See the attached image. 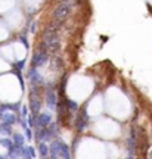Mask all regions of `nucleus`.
Listing matches in <instances>:
<instances>
[{
  "mask_svg": "<svg viewBox=\"0 0 152 159\" xmlns=\"http://www.w3.org/2000/svg\"><path fill=\"white\" fill-rule=\"evenodd\" d=\"M75 3H77L75 0H69V2L59 3L58 7L53 11V13H52V21H62V22H65L67 18L71 15L73 7L75 6Z\"/></svg>",
  "mask_w": 152,
  "mask_h": 159,
  "instance_id": "nucleus-1",
  "label": "nucleus"
},
{
  "mask_svg": "<svg viewBox=\"0 0 152 159\" xmlns=\"http://www.w3.org/2000/svg\"><path fill=\"white\" fill-rule=\"evenodd\" d=\"M47 61H49V53L45 50H37L31 59V68L39 69L40 66H45Z\"/></svg>",
  "mask_w": 152,
  "mask_h": 159,
  "instance_id": "nucleus-2",
  "label": "nucleus"
},
{
  "mask_svg": "<svg viewBox=\"0 0 152 159\" xmlns=\"http://www.w3.org/2000/svg\"><path fill=\"white\" fill-rule=\"evenodd\" d=\"M45 89H46V103H47V106H49V111H50V112H55L56 103H58L56 93H55V90H53L52 84L45 85Z\"/></svg>",
  "mask_w": 152,
  "mask_h": 159,
  "instance_id": "nucleus-3",
  "label": "nucleus"
},
{
  "mask_svg": "<svg viewBox=\"0 0 152 159\" xmlns=\"http://www.w3.org/2000/svg\"><path fill=\"white\" fill-rule=\"evenodd\" d=\"M89 124V116H87V112L86 109H80L77 111V118H75V127H77V131L81 133Z\"/></svg>",
  "mask_w": 152,
  "mask_h": 159,
  "instance_id": "nucleus-4",
  "label": "nucleus"
},
{
  "mask_svg": "<svg viewBox=\"0 0 152 159\" xmlns=\"http://www.w3.org/2000/svg\"><path fill=\"white\" fill-rule=\"evenodd\" d=\"M50 122H52L50 112H43V114H39L36 116V125H37L39 128H46Z\"/></svg>",
  "mask_w": 152,
  "mask_h": 159,
  "instance_id": "nucleus-5",
  "label": "nucleus"
},
{
  "mask_svg": "<svg viewBox=\"0 0 152 159\" xmlns=\"http://www.w3.org/2000/svg\"><path fill=\"white\" fill-rule=\"evenodd\" d=\"M33 137L37 140V143L39 142H47V140L53 139V136L50 134V131H49L47 127H46V128H39V127H37V131H36V134H34Z\"/></svg>",
  "mask_w": 152,
  "mask_h": 159,
  "instance_id": "nucleus-6",
  "label": "nucleus"
},
{
  "mask_svg": "<svg viewBox=\"0 0 152 159\" xmlns=\"http://www.w3.org/2000/svg\"><path fill=\"white\" fill-rule=\"evenodd\" d=\"M136 127H131V134H130V137L127 139V152L130 153V156L135 153V149H136V146H137V143H136Z\"/></svg>",
  "mask_w": 152,
  "mask_h": 159,
  "instance_id": "nucleus-7",
  "label": "nucleus"
},
{
  "mask_svg": "<svg viewBox=\"0 0 152 159\" xmlns=\"http://www.w3.org/2000/svg\"><path fill=\"white\" fill-rule=\"evenodd\" d=\"M0 119H2V122H5V124H7V125H13L18 122V115L13 114V112L6 111V112H2V114H0Z\"/></svg>",
  "mask_w": 152,
  "mask_h": 159,
  "instance_id": "nucleus-8",
  "label": "nucleus"
},
{
  "mask_svg": "<svg viewBox=\"0 0 152 159\" xmlns=\"http://www.w3.org/2000/svg\"><path fill=\"white\" fill-rule=\"evenodd\" d=\"M28 78L30 81H31V84H39V85H43L45 84V80H43V77L39 74V71L36 68H31L28 72Z\"/></svg>",
  "mask_w": 152,
  "mask_h": 159,
  "instance_id": "nucleus-9",
  "label": "nucleus"
},
{
  "mask_svg": "<svg viewBox=\"0 0 152 159\" xmlns=\"http://www.w3.org/2000/svg\"><path fill=\"white\" fill-rule=\"evenodd\" d=\"M49 159H61V153H59V144H58V140H53V142L49 144Z\"/></svg>",
  "mask_w": 152,
  "mask_h": 159,
  "instance_id": "nucleus-10",
  "label": "nucleus"
},
{
  "mask_svg": "<svg viewBox=\"0 0 152 159\" xmlns=\"http://www.w3.org/2000/svg\"><path fill=\"white\" fill-rule=\"evenodd\" d=\"M58 144H59V153H61V159H71V153H69V148L65 142L62 140H58Z\"/></svg>",
  "mask_w": 152,
  "mask_h": 159,
  "instance_id": "nucleus-11",
  "label": "nucleus"
},
{
  "mask_svg": "<svg viewBox=\"0 0 152 159\" xmlns=\"http://www.w3.org/2000/svg\"><path fill=\"white\" fill-rule=\"evenodd\" d=\"M37 150H39L40 158L47 159V156H49V144H46V142H39V144H37Z\"/></svg>",
  "mask_w": 152,
  "mask_h": 159,
  "instance_id": "nucleus-12",
  "label": "nucleus"
},
{
  "mask_svg": "<svg viewBox=\"0 0 152 159\" xmlns=\"http://www.w3.org/2000/svg\"><path fill=\"white\" fill-rule=\"evenodd\" d=\"M12 142H13V144H15L17 148H19V150H22V149L25 148V137H24L21 133H15Z\"/></svg>",
  "mask_w": 152,
  "mask_h": 159,
  "instance_id": "nucleus-13",
  "label": "nucleus"
},
{
  "mask_svg": "<svg viewBox=\"0 0 152 159\" xmlns=\"http://www.w3.org/2000/svg\"><path fill=\"white\" fill-rule=\"evenodd\" d=\"M21 158V150L19 148H17L15 144L11 146V148L7 149V159H19Z\"/></svg>",
  "mask_w": 152,
  "mask_h": 159,
  "instance_id": "nucleus-14",
  "label": "nucleus"
},
{
  "mask_svg": "<svg viewBox=\"0 0 152 159\" xmlns=\"http://www.w3.org/2000/svg\"><path fill=\"white\" fill-rule=\"evenodd\" d=\"M61 100L64 102V105H65V106H67L71 112H77V111H78V105L74 102V100H69V99H68V97H65V96L61 97Z\"/></svg>",
  "mask_w": 152,
  "mask_h": 159,
  "instance_id": "nucleus-15",
  "label": "nucleus"
},
{
  "mask_svg": "<svg viewBox=\"0 0 152 159\" xmlns=\"http://www.w3.org/2000/svg\"><path fill=\"white\" fill-rule=\"evenodd\" d=\"M18 112L19 111V103H15V105H11V103H5V105H0V114L2 112Z\"/></svg>",
  "mask_w": 152,
  "mask_h": 159,
  "instance_id": "nucleus-16",
  "label": "nucleus"
},
{
  "mask_svg": "<svg viewBox=\"0 0 152 159\" xmlns=\"http://www.w3.org/2000/svg\"><path fill=\"white\" fill-rule=\"evenodd\" d=\"M21 156H24L25 159H36V152L31 146H25V148L21 150Z\"/></svg>",
  "mask_w": 152,
  "mask_h": 159,
  "instance_id": "nucleus-17",
  "label": "nucleus"
},
{
  "mask_svg": "<svg viewBox=\"0 0 152 159\" xmlns=\"http://www.w3.org/2000/svg\"><path fill=\"white\" fill-rule=\"evenodd\" d=\"M52 68L55 71H59V69L64 68V61H62L59 56H55L53 55V61H52Z\"/></svg>",
  "mask_w": 152,
  "mask_h": 159,
  "instance_id": "nucleus-18",
  "label": "nucleus"
},
{
  "mask_svg": "<svg viewBox=\"0 0 152 159\" xmlns=\"http://www.w3.org/2000/svg\"><path fill=\"white\" fill-rule=\"evenodd\" d=\"M0 134H3V136H11L12 134V125H7L5 122H0Z\"/></svg>",
  "mask_w": 152,
  "mask_h": 159,
  "instance_id": "nucleus-19",
  "label": "nucleus"
},
{
  "mask_svg": "<svg viewBox=\"0 0 152 159\" xmlns=\"http://www.w3.org/2000/svg\"><path fill=\"white\" fill-rule=\"evenodd\" d=\"M0 144L3 146V148L6 149H9L11 146H13V142H12L9 137H3V139H0Z\"/></svg>",
  "mask_w": 152,
  "mask_h": 159,
  "instance_id": "nucleus-20",
  "label": "nucleus"
},
{
  "mask_svg": "<svg viewBox=\"0 0 152 159\" xmlns=\"http://www.w3.org/2000/svg\"><path fill=\"white\" fill-rule=\"evenodd\" d=\"M24 130H25V139H27V140H31V139H33V131H31V127L27 125Z\"/></svg>",
  "mask_w": 152,
  "mask_h": 159,
  "instance_id": "nucleus-21",
  "label": "nucleus"
},
{
  "mask_svg": "<svg viewBox=\"0 0 152 159\" xmlns=\"http://www.w3.org/2000/svg\"><path fill=\"white\" fill-rule=\"evenodd\" d=\"M21 114H22V118L28 116V106H22V109H21Z\"/></svg>",
  "mask_w": 152,
  "mask_h": 159,
  "instance_id": "nucleus-22",
  "label": "nucleus"
},
{
  "mask_svg": "<svg viewBox=\"0 0 152 159\" xmlns=\"http://www.w3.org/2000/svg\"><path fill=\"white\" fill-rule=\"evenodd\" d=\"M22 66H24V62H19V63H17V68L22 69Z\"/></svg>",
  "mask_w": 152,
  "mask_h": 159,
  "instance_id": "nucleus-23",
  "label": "nucleus"
},
{
  "mask_svg": "<svg viewBox=\"0 0 152 159\" xmlns=\"http://www.w3.org/2000/svg\"><path fill=\"white\" fill-rule=\"evenodd\" d=\"M59 3H64V2H69V0H58Z\"/></svg>",
  "mask_w": 152,
  "mask_h": 159,
  "instance_id": "nucleus-24",
  "label": "nucleus"
},
{
  "mask_svg": "<svg viewBox=\"0 0 152 159\" xmlns=\"http://www.w3.org/2000/svg\"><path fill=\"white\" fill-rule=\"evenodd\" d=\"M0 159H5V156H3V155H0Z\"/></svg>",
  "mask_w": 152,
  "mask_h": 159,
  "instance_id": "nucleus-25",
  "label": "nucleus"
},
{
  "mask_svg": "<svg viewBox=\"0 0 152 159\" xmlns=\"http://www.w3.org/2000/svg\"><path fill=\"white\" fill-rule=\"evenodd\" d=\"M149 159H152V152H151V153H149Z\"/></svg>",
  "mask_w": 152,
  "mask_h": 159,
  "instance_id": "nucleus-26",
  "label": "nucleus"
},
{
  "mask_svg": "<svg viewBox=\"0 0 152 159\" xmlns=\"http://www.w3.org/2000/svg\"><path fill=\"white\" fill-rule=\"evenodd\" d=\"M127 159H133V156H129V158H127Z\"/></svg>",
  "mask_w": 152,
  "mask_h": 159,
  "instance_id": "nucleus-27",
  "label": "nucleus"
}]
</instances>
